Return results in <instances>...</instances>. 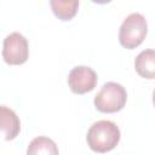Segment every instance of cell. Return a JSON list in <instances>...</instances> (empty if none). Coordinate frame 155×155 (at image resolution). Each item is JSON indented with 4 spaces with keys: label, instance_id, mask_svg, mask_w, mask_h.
<instances>
[{
    "label": "cell",
    "instance_id": "obj_4",
    "mask_svg": "<svg viewBox=\"0 0 155 155\" xmlns=\"http://www.w3.org/2000/svg\"><path fill=\"white\" fill-rule=\"evenodd\" d=\"M28 56H29L28 41L22 34L15 31L4 39L2 58L7 64L11 65L23 64L28 59Z\"/></svg>",
    "mask_w": 155,
    "mask_h": 155
},
{
    "label": "cell",
    "instance_id": "obj_9",
    "mask_svg": "<svg viewBox=\"0 0 155 155\" xmlns=\"http://www.w3.org/2000/svg\"><path fill=\"white\" fill-rule=\"evenodd\" d=\"M51 8L61 21H70L78 12V0H51Z\"/></svg>",
    "mask_w": 155,
    "mask_h": 155
},
{
    "label": "cell",
    "instance_id": "obj_1",
    "mask_svg": "<svg viewBox=\"0 0 155 155\" xmlns=\"http://www.w3.org/2000/svg\"><path fill=\"white\" fill-rule=\"evenodd\" d=\"M86 140L93 151L107 153L117 145L120 140V130L113 121L99 120L87 131Z\"/></svg>",
    "mask_w": 155,
    "mask_h": 155
},
{
    "label": "cell",
    "instance_id": "obj_8",
    "mask_svg": "<svg viewBox=\"0 0 155 155\" xmlns=\"http://www.w3.org/2000/svg\"><path fill=\"white\" fill-rule=\"evenodd\" d=\"M27 155H59L57 144L47 137L34 138L27 149Z\"/></svg>",
    "mask_w": 155,
    "mask_h": 155
},
{
    "label": "cell",
    "instance_id": "obj_2",
    "mask_svg": "<svg viewBox=\"0 0 155 155\" xmlns=\"http://www.w3.org/2000/svg\"><path fill=\"white\" fill-rule=\"evenodd\" d=\"M148 25L147 19L143 15L134 12L128 15L119 30V41L122 47L127 50H133L139 46L147 36Z\"/></svg>",
    "mask_w": 155,
    "mask_h": 155
},
{
    "label": "cell",
    "instance_id": "obj_6",
    "mask_svg": "<svg viewBox=\"0 0 155 155\" xmlns=\"http://www.w3.org/2000/svg\"><path fill=\"white\" fill-rule=\"evenodd\" d=\"M0 120H1V132L5 140H11L16 138L21 131V122L17 114L2 105L0 108Z\"/></svg>",
    "mask_w": 155,
    "mask_h": 155
},
{
    "label": "cell",
    "instance_id": "obj_5",
    "mask_svg": "<svg viewBox=\"0 0 155 155\" xmlns=\"http://www.w3.org/2000/svg\"><path fill=\"white\" fill-rule=\"evenodd\" d=\"M68 84L70 90L76 94H84L92 91L97 85L96 71L86 65H79L70 70L68 75Z\"/></svg>",
    "mask_w": 155,
    "mask_h": 155
},
{
    "label": "cell",
    "instance_id": "obj_3",
    "mask_svg": "<svg viewBox=\"0 0 155 155\" xmlns=\"http://www.w3.org/2000/svg\"><path fill=\"white\" fill-rule=\"evenodd\" d=\"M127 101V93L122 85L117 82H107L94 97V107L101 113L120 111Z\"/></svg>",
    "mask_w": 155,
    "mask_h": 155
},
{
    "label": "cell",
    "instance_id": "obj_10",
    "mask_svg": "<svg viewBox=\"0 0 155 155\" xmlns=\"http://www.w3.org/2000/svg\"><path fill=\"white\" fill-rule=\"evenodd\" d=\"M153 103H154V105H155V90H154V92H153Z\"/></svg>",
    "mask_w": 155,
    "mask_h": 155
},
{
    "label": "cell",
    "instance_id": "obj_7",
    "mask_svg": "<svg viewBox=\"0 0 155 155\" xmlns=\"http://www.w3.org/2000/svg\"><path fill=\"white\" fill-rule=\"evenodd\" d=\"M138 75L144 79H155V50H144L134 59Z\"/></svg>",
    "mask_w": 155,
    "mask_h": 155
}]
</instances>
